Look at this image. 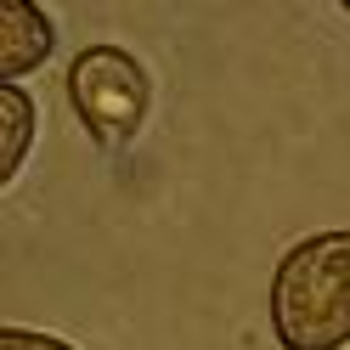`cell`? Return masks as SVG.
Here are the masks:
<instances>
[{
    "label": "cell",
    "instance_id": "1",
    "mask_svg": "<svg viewBox=\"0 0 350 350\" xmlns=\"http://www.w3.org/2000/svg\"><path fill=\"white\" fill-rule=\"evenodd\" d=\"M271 334L282 350L350 345V226L311 232L271 271Z\"/></svg>",
    "mask_w": 350,
    "mask_h": 350
},
{
    "label": "cell",
    "instance_id": "2",
    "mask_svg": "<svg viewBox=\"0 0 350 350\" xmlns=\"http://www.w3.org/2000/svg\"><path fill=\"white\" fill-rule=\"evenodd\" d=\"M62 91L96 147H130L152 113V74L124 46H85L62 74Z\"/></svg>",
    "mask_w": 350,
    "mask_h": 350
},
{
    "label": "cell",
    "instance_id": "3",
    "mask_svg": "<svg viewBox=\"0 0 350 350\" xmlns=\"http://www.w3.org/2000/svg\"><path fill=\"white\" fill-rule=\"evenodd\" d=\"M57 51V23L34 0H0V85H23Z\"/></svg>",
    "mask_w": 350,
    "mask_h": 350
},
{
    "label": "cell",
    "instance_id": "4",
    "mask_svg": "<svg viewBox=\"0 0 350 350\" xmlns=\"http://www.w3.org/2000/svg\"><path fill=\"white\" fill-rule=\"evenodd\" d=\"M34 147V96L23 85H0V181H17Z\"/></svg>",
    "mask_w": 350,
    "mask_h": 350
},
{
    "label": "cell",
    "instance_id": "5",
    "mask_svg": "<svg viewBox=\"0 0 350 350\" xmlns=\"http://www.w3.org/2000/svg\"><path fill=\"white\" fill-rule=\"evenodd\" d=\"M0 350H79V345L57 339V334H40V327H17V322H6V327H0Z\"/></svg>",
    "mask_w": 350,
    "mask_h": 350
},
{
    "label": "cell",
    "instance_id": "6",
    "mask_svg": "<svg viewBox=\"0 0 350 350\" xmlns=\"http://www.w3.org/2000/svg\"><path fill=\"white\" fill-rule=\"evenodd\" d=\"M345 12H350V6H345Z\"/></svg>",
    "mask_w": 350,
    "mask_h": 350
}]
</instances>
